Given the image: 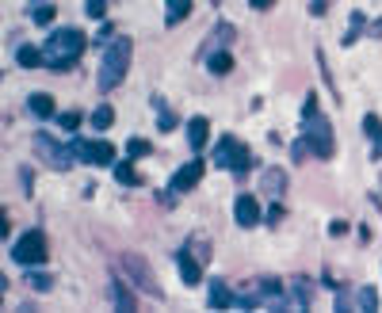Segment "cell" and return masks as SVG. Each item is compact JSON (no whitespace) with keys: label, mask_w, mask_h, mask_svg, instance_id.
<instances>
[{"label":"cell","mask_w":382,"mask_h":313,"mask_svg":"<svg viewBox=\"0 0 382 313\" xmlns=\"http://www.w3.org/2000/svg\"><path fill=\"white\" fill-rule=\"evenodd\" d=\"M80 50H85V35H80L77 27L54 31V35L46 38V46H43V54H46V66H50L54 73H61V69H69L73 61L80 58Z\"/></svg>","instance_id":"6da1fadb"},{"label":"cell","mask_w":382,"mask_h":313,"mask_svg":"<svg viewBox=\"0 0 382 313\" xmlns=\"http://www.w3.org/2000/svg\"><path fill=\"white\" fill-rule=\"evenodd\" d=\"M302 119H306V138H310V149L318 157L329 160L332 153H337V146H332V126L325 123V115L318 111V96H306V103H302Z\"/></svg>","instance_id":"7a4b0ae2"},{"label":"cell","mask_w":382,"mask_h":313,"mask_svg":"<svg viewBox=\"0 0 382 313\" xmlns=\"http://www.w3.org/2000/svg\"><path fill=\"white\" fill-rule=\"evenodd\" d=\"M126 69H130V38H111V46L103 50V61H100V88L103 92L119 88Z\"/></svg>","instance_id":"3957f363"},{"label":"cell","mask_w":382,"mask_h":313,"mask_svg":"<svg viewBox=\"0 0 382 313\" xmlns=\"http://www.w3.org/2000/svg\"><path fill=\"white\" fill-rule=\"evenodd\" d=\"M119 271H123V275H126L142 294H153V298H161V294H165V291H161V283H157V275L149 271V264H145L138 252H126L123 260H119Z\"/></svg>","instance_id":"277c9868"},{"label":"cell","mask_w":382,"mask_h":313,"mask_svg":"<svg viewBox=\"0 0 382 313\" xmlns=\"http://www.w3.org/2000/svg\"><path fill=\"white\" fill-rule=\"evenodd\" d=\"M214 165L218 168H230L233 176H245V168L253 165V153H249L237 138H222L214 146Z\"/></svg>","instance_id":"5b68a950"},{"label":"cell","mask_w":382,"mask_h":313,"mask_svg":"<svg viewBox=\"0 0 382 313\" xmlns=\"http://www.w3.org/2000/svg\"><path fill=\"white\" fill-rule=\"evenodd\" d=\"M12 260L23 264V268H38V264H46V237L38 234V229L23 234L20 241H15V248H12Z\"/></svg>","instance_id":"8992f818"},{"label":"cell","mask_w":382,"mask_h":313,"mask_svg":"<svg viewBox=\"0 0 382 313\" xmlns=\"http://www.w3.org/2000/svg\"><path fill=\"white\" fill-rule=\"evenodd\" d=\"M35 153L46 160V165H54L58 172L65 168H73V153L65 149V142H54L50 134H35Z\"/></svg>","instance_id":"52a82bcc"},{"label":"cell","mask_w":382,"mask_h":313,"mask_svg":"<svg viewBox=\"0 0 382 313\" xmlns=\"http://www.w3.org/2000/svg\"><path fill=\"white\" fill-rule=\"evenodd\" d=\"M73 153L80 160H92V165H111V160H115L111 142H73Z\"/></svg>","instance_id":"ba28073f"},{"label":"cell","mask_w":382,"mask_h":313,"mask_svg":"<svg viewBox=\"0 0 382 313\" xmlns=\"http://www.w3.org/2000/svg\"><path fill=\"white\" fill-rule=\"evenodd\" d=\"M233 218H237V226L253 229L256 222H260V203H256L253 195H241L237 203H233Z\"/></svg>","instance_id":"9c48e42d"},{"label":"cell","mask_w":382,"mask_h":313,"mask_svg":"<svg viewBox=\"0 0 382 313\" xmlns=\"http://www.w3.org/2000/svg\"><path fill=\"white\" fill-rule=\"evenodd\" d=\"M199 180H203V160H191V165H184L180 172L172 176V191H191Z\"/></svg>","instance_id":"30bf717a"},{"label":"cell","mask_w":382,"mask_h":313,"mask_svg":"<svg viewBox=\"0 0 382 313\" xmlns=\"http://www.w3.org/2000/svg\"><path fill=\"white\" fill-rule=\"evenodd\" d=\"M230 38H233V27H226V23H222V27H218V31H210V38H207V43H203V58H210V54H218V50H226V43H230Z\"/></svg>","instance_id":"8fae6325"},{"label":"cell","mask_w":382,"mask_h":313,"mask_svg":"<svg viewBox=\"0 0 382 313\" xmlns=\"http://www.w3.org/2000/svg\"><path fill=\"white\" fill-rule=\"evenodd\" d=\"M207 138H210V123H207V119H191V123H188V146L203 149V146H207Z\"/></svg>","instance_id":"7c38bea8"},{"label":"cell","mask_w":382,"mask_h":313,"mask_svg":"<svg viewBox=\"0 0 382 313\" xmlns=\"http://www.w3.org/2000/svg\"><path fill=\"white\" fill-rule=\"evenodd\" d=\"M260 183H264V195H272V199H279L283 191H287V176H283L279 168H267Z\"/></svg>","instance_id":"4fadbf2b"},{"label":"cell","mask_w":382,"mask_h":313,"mask_svg":"<svg viewBox=\"0 0 382 313\" xmlns=\"http://www.w3.org/2000/svg\"><path fill=\"white\" fill-rule=\"evenodd\" d=\"M180 279H184L188 287H195V283L203 279V268H199V260H195L191 252H180Z\"/></svg>","instance_id":"5bb4252c"},{"label":"cell","mask_w":382,"mask_h":313,"mask_svg":"<svg viewBox=\"0 0 382 313\" xmlns=\"http://www.w3.org/2000/svg\"><path fill=\"white\" fill-rule=\"evenodd\" d=\"M363 130H367V138L375 142V146H371V157L382 160V123H379V115H367V119H363Z\"/></svg>","instance_id":"9a60e30c"},{"label":"cell","mask_w":382,"mask_h":313,"mask_svg":"<svg viewBox=\"0 0 382 313\" xmlns=\"http://www.w3.org/2000/svg\"><path fill=\"white\" fill-rule=\"evenodd\" d=\"M291 287H295V298H283V310H306L314 298V294H306V279H295Z\"/></svg>","instance_id":"2e32d148"},{"label":"cell","mask_w":382,"mask_h":313,"mask_svg":"<svg viewBox=\"0 0 382 313\" xmlns=\"http://www.w3.org/2000/svg\"><path fill=\"white\" fill-rule=\"evenodd\" d=\"M15 61H20L23 69H35V66H43V61H46V54H43V46H20Z\"/></svg>","instance_id":"e0dca14e"},{"label":"cell","mask_w":382,"mask_h":313,"mask_svg":"<svg viewBox=\"0 0 382 313\" xmlns=\"http://www.w3.org/2000/svg\"><path fill=\"white\" fill-rule=\"evenodd\" d=\"M31 111H35V119H50L54 115V96H46V92L31 96Z\"/></svg>","instance_id":"ac0fdd59"},{"label":"cell","mask_w":382,"mask_h":313,"mask_svg":"<svg viewBox=\"0 0 382 313\" xmlns=\"http://www.w3.org/2000/svg\"><path fill=\"white\" fill-rule=\"evenodd\" d=\"M188 12H191V0H168V20L165 23H168V27H176Z\"/></svg>","instance_id":"d6986e66"},{"label":"cell","mask_w":382,"mask_h":313,"mask_svg":"<svg viewBox=\"0 0 382 313\" xmlns=\"http://www.w3.org/2000/svg\"><path fill=\"white\" fill-rule=\"evenodd\" d=\"M115 180H119V183H130V188H138V183H142V176L134 172V165H130V160H123V165H115Z\"/></svg>","instance_id":"ffe728a7"},{"label":"cell","mask_w":382,"mask_h":313,"mask_svg":"<svg viewBox=\"0 0 382 313\" xmlns=\"http://www.w3.org/2000/svg\"><path fill=\"white\" fill-rule=\"evenodd\" d=\"M207 66H210V73H230L233 69V58L226 50H218V54H210L207 58Z\"/></svg>","instance_id":"44dd1931"},{"label":"cell","mask_w":382,"mask_h":313,"mask_svg":"<svg viewBox=\"0 0 382 313\" xmlns=\"http://www.w3.org/2000/svg\"><path fill=\"white\" fill-rule=\"evenodd\" d=\"M226 306H233L230 291H226L222 283H214V287H210V310H226Z\"/></svg>","instance_id":"7402d4cb"},{"label":"cell","mask_w":382,"mask_h":313,"mask_svg":"<svg viewBox=\"0 0 382 313\" xmlns=\"http://www.w3.org/2000/svg\"><path fill=\"white\" fill-rule=\"evenodd\" d=\"M88 123H92L96 130H111V123H115V115H111V107H96Z\"/></svg>","instance_id":"603a6c76"},{"label":"cell","mask_w":382,"mask_h":313,"mask_svg":"<svg viewBox=\"0 0 382 313\" xmlns=\"http://www.w3.org/2000/svg\"><path fill=\"white\" fill-rule=\"evenodd\" d=\"M27 283L35 287V291H50L54 279H50V275H43V271H31V268H27Z\"/></svg>","instance_id":"cb8c5ba5"},{"label":"cell","mask_w":382,"mask_h":313,"mask_svg":"<svg viewBox=\"0 0 382 313\" xmlns=\"http://www.w3.org/2000/svg\"><path fill=\"white\" fill-rule=\"evenodd\" d=\"M360 31H363V15L352 12V27H348V35H344V46H352L355 38H360Z\"/></svg>","instance_id":"d4e9b609"},{"label":"cell","mask_w":382,"mask_h":313,"mask_svg":"<svg viewBox=\"0 0 382 313\" xmlns=\"http://www.w3.org/2000/svg\"><path fill=\"white\" fill-rule=\"evenodd\" d=\"M126 153H130V157H145V153H149V142H145V138H130Z\"/></svg>","instance_id":"484cf974"},{"label":"cell","mask_w":382,"mask_h":313,"mask_svg":"<svg viewBox=\"0 0 382 313\" xmlns=\"http://www.w3.org/2000/svg\"><path fill=\"white\" fill-rule=\"evenodd\" d=\"M115 306H119V310H138V302L130 298V294L123 291V287H115Z\"/></svg>","instance_id":"4316f807"},{"label":"cell","mask_w":382,"mask_h":313,"mask_svg":"<svg viewBox=\"0 0 382 313\" xmlns=\"http://www.w3.org/2000/svg\"><path fill=\"white\" fill-rule=\"evenodd\" d=\"M31 20H35V23H38V27H46V23H50V20H54V8H50V4H43V8H35V15H31Z\"/></svg>","instance_id":"83f0119b"},{"label":"cell","mask_w":382,"mask_h":313,"mask_svg":"<svg viewBox=\"0 0 382 313\" xmlns=\"http://www.w3.org/2000/svg\"><path fill=\"white\" fill-rule=\"evenodd\" d=\"M58 123H61V130H77V126H80V115H73V111H65V115L58 119Z\"/></svg>","instance_id":"f1b7e54d"},{"label":"cell","mask_w":382,"mask_h":313,"mask_svg":"<svg viewBox=\"0 0 382 313\" xmlns=\"http://www.w3.org/2000/svg\"><path fill=\"white\" fill-rule=\"evenodd\" d=\"M103 8H108V0H88V15H92V20H100Z\"/></svg>","instance_id":"f546056e"},{"label":"cell","mask_w":382,"mask_h":313,"mask_svg":"<svg viewBox=\"0 0 382 313\" xmlns=\"http://www.w3.org/2000/svg\"><path fill=\"white\" fill-rule=\"evenodd\" d=\"M172 126H176V119L168 111H161V130H172Z\"/></svg>","instance_id":"4dcf8cb0"},{"label":"cell","mask_w":382,"mask_h":313,"mask_svg":"<svg viewBox=\"0 0 382 313\" xmlns=\"http://www.w3.org/2000/svg\"><path fill=\"white\" fill-rule=\"evenodd\" d=\"M279 218H283V206H279V203H275V206H272V211H267V222H272V226H275V222H279Z\"/></svg>","instance_id":"1f68e13d"},{"label":"cell","mask_w":382,"mask_h":313,"mask_svg":"<svg viewBox=\"0 0 382 313\" xmlns=\"http://www.w3.org/2000/svg\"><path fill=\"white\" fill-rule=\"evenodd\" d=\"M325 8H329V0H314V4H310V12H314V15H321Z\"/></svg>","instance_id":"d6a6232c"},{"label":"cell","mask_w":382,"mask_h":313,"mask_svg":"<svg viewBox=\"0 0 382 313\" xmlns=\"http://www.w3.org/2000/svg\"><path fill=\"white\" fill-rule=\"evenodd\" d=\"M367 31H371V38H382V20H375V23H371V27H367Z\"/></svg>","instance_id":"836d02e7"},{"label":"cell","mask_w":382,"mask_h":313,"mask_svg":"<svg viewBox=\"0 0 382 313\" xmlns=\"http://www.w3.org/2000/svg\"><path fill=\"white\" fill-rule=\"evenodd\" d=\"M249 4H253V8H272L275 0H249Z\"/></svg>","instance_id":"e575fe53"}]
</instances>
